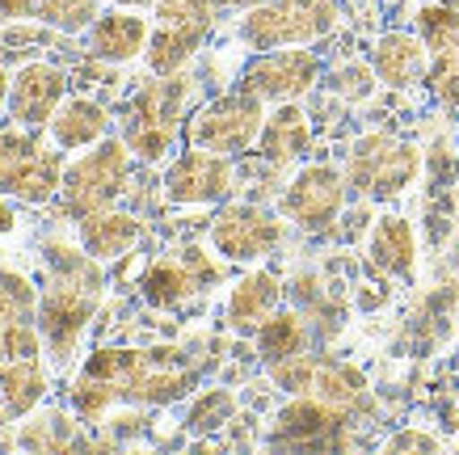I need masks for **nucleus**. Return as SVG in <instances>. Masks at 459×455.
I'll return each mask as SVG.
<instances>
[{"instance_id":"1","label":"nucleus","mask_w":459,"mask_h":455,"mask_svg":"<svg viewBox=\"0 0 459 455\" xmlns=\"http://www.w3.org/2000/svg\"><path fill=\"white\" fill-rule=\"evenodd\" d=\"M39 266H42V287H39L42 350L64 372L81 354L84 333L93 329V320H98L106 287H110V270L84 245H72L64 236L42 241Z\"/></svg>"},{"instance_id":"2","label":"nucleus","mask_w":459,"mask_h":455,"mask_svg":"<svg viewBox=\"0 0 459 455\" xmlns=\"http://www.w3.org/2000/svg\"><path fill=\"white\" fill-rule=\"evenodd\" d=\"M195 72L181 68L173 76H148L123 106V139L140 165H160L181 136V123L195 106Z\"/></svg>"},{"instance_id":"3","label":"nucleus","mask_w":459,"mask_h":455,"mask_svg":"<svg viewBox=\"0 0 459 455\" xmlns=\"http://www.w3.org/2000/svg\"><path fill=\"white\" fill-rule=\"evenodd\" d=\"M131 173H135V152L126 148L123 136H106L68 161L59 186V211L76 223L93 211L118 207L131 194Z\"/></svg>"},{"instance_id":"4","label":"nucleus","mask_w":459,"mask_h":455,"mask_svg":"<svg viewBox=\"0 0 459 455\" xmlns=\"http://www.w3.org/2000/svg\"><path fill=\"white\" fill-rule=\"evenodd\" d=\"M426 152L392 131H367L346 152V186L362 203H396L409 186H418Z\"/></svg>"},{"instance_id":"5","label":"nucleus","mask_w":459,"mask_h":455,"mask_svg":"<svg viewBox=\"0 0 459 455\" xmlns=\"http://www.w3.org/2000/svg\"><path fill=\"white\" fill-rule=\"evenodd\" d=\"M342 22V0H262L240 13L232 26L240 47L279 51V47H312L333 34Z\"/></svg>"},{"instance_id":"6","label":"nucleus","mask_w":459,"mask_h":455,"mask_svg":"<svg viewBox=\"0 0 459 455\" xmlns=\"http://www.w3.org/2000/svg\"><path fill=\"white\" fill-rule=\"evenodd\" d=\"M68 152L56 148L42 131L30 127H0V194H9L22 207H47L59 198L64 186V161Z\"/></svg>"},{"instance_id":"7","label":"nucleus","mask_w":459,"mask_h":455,"mask_svg":"<svg viewBox=\"0 0 459 455\" xmlns=\"http://www.w3.org/2000/svg\"><path fill=\"white\" fill-rule=\"evenodd\" d=\"M220 283L223 262L215 258V249L207 253L203 245H178L156 253L152 262L143 266V275L135 278V291L152 312H181L195 300L211 295Z\"/></svg>"},{"instance_id":"8","label":"nucleus","mask_w":459,"mask_h":455,"mask_svg":"<svg viewBox=\"0 0 459 455\" xmlns=\"http://www.w3.org/2000/svg\"><path fill=\"white\" fill-rule=\"evenodd\" d=\"M354 426L359 422H354L350 409L304 392V397H291L279 414L270 417L265 447L270 451H346V447L359 442Z\"/></svg>"},{"instance_id":"9","label":"nucleus","mask_w":459,"mask_h":455,"mask_svg":"<svg viewBox=\"0 0 459 455\" xmlns=\"http://www.w3.org/2000/svg\"><path fill=\"white\" fill-rule=\"evenodd\" d=\"M265 114L270 110H265L262 97L249 93L245 84H237V89H228V93L211 97V101L190 110V118H186V144L223 152V156L237 161V156L257 148Z\"/></svg>"},{"instance_id":"10","label":"nucleus","mask_w":459,"mask_h":455,"mask_svg":"<svg viewBox=\"0 0 459 455\" xmlns=\"http://www.w3.org/2000/svg\"><path fill=\"white\" fill-rule=\"evenodd\" d=\"M211 249L220 253L223 262L232 266H257L265 262L274 249L282 245V236H287V220H282V211H265L262 203H253V198H240V203H220L215 215H211Z\"/></svg>"},{"instance_id":"11","label":"nucleus","mask_w":459,"mask_h":455,"mask_svg":"<svg viewBox=\"0 0 459 455\" xmlns=\"http://www.w3.org/2000/svg\"><path fill=\"white\" fill-rule=\"evenodd\" d=\"M346 198H350L346 173L337 165H329V161H312V165L295 169V178L287 181V190L279 198V211L282 220L291 228H299V232L325 236L333 232V223L342 220Z\"/></svg>"},{"instance_id":"12","label":"nucleus","mask_w":459,"mask_h":455,"mask_svg":"<svg viewBox=\"0 0 459 455\" xmlns=\"http://www.w3.org/2000/svg\"><path fill=\"white\" fill-rule=\"evenodd\" d=\"M232 190H237L232 156L198 144H186L160 173V194L169 207H220L232 198Z\"/></svg>"},{"instance_id":"13","label":"nucleus","mask_w":459,"mask_h":455,"mask_svg":"<svg viewBox=\"0 0 459 455\" xmlns=\"http://www.w3.org/2000/svg\"><path fill=\"white\" fill-rule=\"evenodd\" d=\"M413 30L430 51L426 93L443 114L459 118V9L446 0H426L413 13Z\"/></svg>"},{"instance_id":"14","label":"nucleus","mask_w":459,"mask_h":455,"mask_svg":"<svg viewBox=\"0 0 459 455\" xmlns=\"http://www.w3.org/2000/svg\"><path fill=\"white\" fill-rule=\"evenodd\" d=\"M325 81V64L316 51L307 47H279V51H253L245 64L240 81L249 93H257L265 106H282V101H299L316 84Z\"/></svg>"},{"instance_id":"15","label":"nucleus","mask_w":459,"mask_h":455,"mask_svg":"<svg viewBox=\"0 0 459 455\" xmlns=\"http://www.w3.org/2000/svg\"><path fill=\"white\" fill-rule=\"evenodd\" d=\"M72 93V76L64 64L51 59H26L9 81V101L4 114L13 127H30V131H47V123L56 118L64 106V97Z\"/></svg>"},{"instance_id":"16","label":"nucleus","mask_w":459,"mask_h":455,"mask_svg":"<svg viewBox=\"0 0 459 455\" xmlns=\"http://www.w3.org/2000/svg\"><path fill=\"white\" fill-rule=\"evenodd\" d=\"M47 354L39 333V283L26 270L0 266V363Z\"/></svg>"},{"instance_id":"17","label":"nucleus","mask_w":459,"mask_h":455,"mask_svg":"<svg viewBox=\"0 0 459 455\" xmlns=\"http://www.w3.org/2000/svg\"><path fill=\"white\" fill-rule=\"evenodd\" d=\"M426 190H421V207H426V236L434 249L451 241L459 223V148L446 136H438L426 152Z\"/></svg>"},{"instance_id":"18","label":"nucleus","mask_w":459,"mask_h":455,"mask_svg":"<svg viewBox=\"0 0 459 455\" xmlns=\"http://www.w3.org/2000/svg\"><path fill=\"white\" fill-rule=\"evenodd\" d=\"M81 39H84V59L118 68V64H131V59H143L148 39H152V17H143V9L106 4Z\"/></svg>"},{"instance_id":"19","label":"nucleus","mask_w":459,"mask_h":455,"mask_svg":"<svg viewBox=\"0 0 459 455\" xmlns=\"http://www.w3.org/2000/svg\"><path fill=\"white\" fill-rule=\"evenodd\" d=\"M367 270L379 278H418V228L401 211H384L367 228Z\"/></svg>"},{"instance_id":"20","label":"nucleus","mask_w":459,"mask_h":455,"mask_svg":"<svg viewBox=\"0 0 459 455\" xmlns=\"http://www.w3.org/2000/svg\"><path fill=\"white\" fill-rule=\"evenodd\" d=\"M367 64L376 72V81L384 89H418L426 84V72H430V51H426V42H421L418 30H384L376 42H371V51H367Z\"/></svg>"},{"instance_id":"21","label":"nucleus","mask_w":459,"mask_h":455,"mask_svg":"<svg viewBox=\"0 0 459 455\" xmlns=\"http://www.w3.org/2000/svg\"><path fill=\"white\" fill-rule=\"evenodd\" d=\"M84 422L72 405H51V409H34L17 422V447L26 451H51V455H64V451H89V447H110L106 439H89L84 434Z\"/></svg>"},{"instance_id":"22","label":"nucleus","mask_w":459,"mask_h":455,"mask_svg":"<svg viewBox=\"0 0 459 455\" xmlns=\"http://www.w3.org/2000/svg\"><path fill=\"white\" fill-rule=\"evenodd\" d=\"M257 161L270 169H291L312 152V118L299 101H282L265 114V127L257 136Z\"/></svg>"},{"instance_id":"23","label":"nucleus","mask_w":459,"mask_h":455,"mask_svg":"<svg viewBox=\"0 0 459 455\" xmlns=\"http://www.w3.org/2000/svg\"><path fill=\"white\" fill-rule=\"evenodd\" d=\"M282 308V278L274 270H249V275L237 278V287L228 291V303H223V320L228 329L240 333V337H253L262 329V320H270Z\"/></svg>"},{"instance_id":"24","label":"nucleus","mask_w":459,"mask_h":455,"mask_svg":"<svg viewBox=\"0 0 459 455\" xmlns=\"http://www.w3.org/2000/svg\"><path fill=\"white\" fill-rule=\"evenodd\" d=\"M106 136H114V114L110 106H101L98 97L68 93L64 106L56 110V118L47 123V139L64 152H84L101 144Z\"/></svg>"},{"instance_id":"25","label":"nucleus","mask_w":459,"mask_h":455,"mask_svg":"<svg viewBox=\"0 0 459 455\" xmlns=\"http://www.w3.org/2000/svg\"><path fill=\"white\" fill-rule=\"evenodd\" d=\"M143 232H148V223L135 211H123V207H106L76 220V241L106 266L131 258V249L143 241Z\"/></svg>"},{"instance_id":"26","label":"nucleus","mask_w":459,"mask_h":455,"mask_svg":"<svg viewBox=\"0 0 459 455\" xmlns=\"http://www.w3.org/2000/svg\"><path fill=\"white\" fill-rule=\"evenodd\" d=\"M215 34V26H190V22H152V39L143 51V64L152 76H173L190 68L195 56L203 51Z\"/></svg>"},{"instance_id":"27","label":"nucleus","mask_w":459,"mask_h":455,"mask_svg":"<svg viewBox=\"0 0 459 455\" xmlns=\"http://www.w3.org/2000/svg\"><path fill=\"white\" fill-rule=\"evenodd\" d=\"M455 312H459V287H451V283L434 287L430 295H421L418 312H413L409 325H404V342H409V350H413V354H430V350H438V346L446 342V333H451Z\"/></svg>"},{"instance_id":"28","label":"nucleus","mask_w":459,"mask_h":455,"mask_svg":"<svg viewBox=\"0 0 459 455\" xmlns=\"http://www.w3.org/2000/svg\"><path fill=\"white\" fill-rule=\"evenodd\" d=\"M51 392V375L42 367V354L34 359H4L0 363V405L9 409L13 422L34 414Z\"/></svg>"},{"instance_id":"29","label":"nucleus","mask_w":459,"mask_h":455,"mask_svg":"<svg viewBox=\"0 0 459 455\" xmlns=\"http://www.w3.org/2000/svg\"><path fill=\"white\" fill-rule=\"evenodd\" d=\"M312 397L320 400H333L342 409L359 417L362 409H371V384L362 367L346 359H333V354H316V380H312Z\"/></svg>"},{"instance_id":"30","label":"nucleus","mask_w":459,"mask_h":455,"mask_svg":"<svg viewBox=\"0 0 459 455\" xmlns=\"http://www.w3.org/2000/svg\"><path fill=\"white\" fill-rule=\"evenodd\" d=\"M237 409H240V400L232 388H223V384L198 388V392H190L181 430H186L190 439H215V434H223V430L237 422Z\"/></svg>"},{"instance_id":"31","label":"nucleus","mask_w":459,"mask_h":455,"mask_svg":"<svg viewBox=\"0 0 459 455\" xmlns=\"http://www.w3.org/2000/svg\"><path fill=\"white\" fill-rule=\"evenodd\" d=\"M253 346H257V359L270 367V363H282L291 354H304L312 346V325L295 308H279L270 320H262V329L253 333Z\"/></svg>"},{"instance_id":"32","label":"nucleus","mask_w":459,"mask_h":455,"mask_svg":"<svg viewBox=\"0 0 459 455\" xmlns=\"http://www.w3.org/2000/svg\"><path fill=\"white\" fill-rule=\"evenodd\" d=\"M101 13V0H22V22H42L56 34H84Z\"/></svg>"},{"instance_id":"33","label":"nucleus","mask_w":459,"mask_h":455,"mask_svg":"<svg viewBox=\"0 0 459 455\" xmlns=\"http://www.w3.org/2000/svg\"><path fill=\"white\" fill-rule=\"evenodd\" d=\"M270 372V384L279 388V392H287V397H304V392H312V380H316V354H291V359L282 363H270L265 367Z\"/></svg>"},{"instance_id":"34","label":"nucleus","mask_w":459,"mask_h":455,"mask_svg":"<svg viewBox=\"0 0 459 455\" xmlns=\"http://www.w3.org/2000/svg\"><path fill=\"white\" fill-rule=\"evenodd\" d=\"M329 84H333V93L350 97V101H362V97L376 89V72H371V64L367 68H337L329 76Z\"/></svg>"},{"instance_id":"35","label":"nucleus","mask_w":459,"mask_h":455,"mask_svg":"<svg viewBox=\"0 0 459 455\" xmlns=\"http://www.w3.org/2000/svg\"><path fill=\"white\" fill-rule=\"evenodd\" d=\"M388 455H396V451H438L443 442L434 439V434H426V430H418V426H401L392 439H384L379 442Z\"/></svg>"},{"instance_id":"36","label":"nucleus","mask_w":459,"mask_h":455,"mask_svg":"<svg viewBox=\"0 0 459 455\" xmlns=\"http://www.w3.org/2000/svg\"><path fill=\"white\" fill-rule=\"evenodd\" d=\"M17 232V203L9 194H0V241Z\"/></svg>"},{"instance_id":"37","label":"nucleus","mask_w":459,"mask_h":455,"mask_svg":"<svg viewBox=\"0 0 459 455\" xmlns=\"http://www.w3.org/2000/svg\"><path fill=\"white\" fill-rule=\"evenodd\" d=\"M220 13H245V9H253V4H262V0H211Z\"/></svg>"},{"instance_id":"38","label":"nucleus","mask_w":459,"mask_h":455,"mask_svg":"<svg viewBox=\"0 0 459 455\" xmlns=\"http://www.w3.org/2000/svg\"><path fill=\"white\" fill-rule=\"evenodd\" d=\"M9 81H13V72L4 68V59H0V110H4V101H9Z\"/></svg>"},{"instance_id":"39","label":"nucleus","mask_w":459,"mask_h":455,"mask_svg":"<svg viewBox=\"0 0 459 455\" xmlns=\"http://www.w3.org/2000/svg\"><path fill=\"white\" fill-rule=\"evenodd\" d=\"M17 447V426H0V451Z\"/></svg>"},{"instance_id":"40","label":"nucleus","mask_w":459,"mask_h":455,"mask_svg":"<svg viewBox=\"0 0 459 455\" xmlns=\"http://www.w3.org/2000/svg\"><path fill=\"white\" fill-rule=\"evenodd\" d=\"M101 4H123V9H152L156 0H101Z\"/></svg>"},{"instance_id":"41","label":"nucleus","mask_w":459,"mask_h":455,"mask_svg":"<svg viewBox=\"0 0 459 455\" xmlns=\"http://www.w3.org/2000/svg\"><path fill=\"white\" fill-rule=\"evenodd\" d=\"M446 262H451V270H455V278H459V232L451 236V253H446Z\"/></svg>"},{"instance_id":"42","label":"nucleus","mask_w":459,"mask_h":455,"mask_svg":"<svg viewBox=\"0 0 459 455\" xmlns=\"http://www.w3.org/2000/svg\"><path fill=\"white\" fill-rule=\"evenodd\" d=\"M446 4H455V9H459V0H446Z\"/></svg>"}]
</instances>
